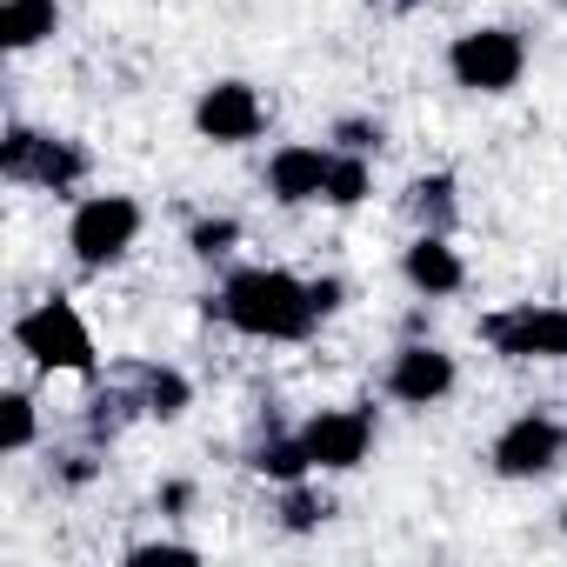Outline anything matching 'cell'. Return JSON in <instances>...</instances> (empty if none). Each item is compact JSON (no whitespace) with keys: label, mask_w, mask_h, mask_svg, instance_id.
<instances>
[{"label":"cell","mask_w":567,"mask_h":567,"mask_svg":"<svg viewBox=\"0 0 567 567\" xmlns=\"http://www.w3.org/2000/svg\"><path fill=\"white\" fill-rule=\"evenodd\" d=\"M328 147H280L274 161H267V187H274V200H288V207H301V200H321L328 194Z\"/></svg>","instance_id":"obj_12"},{"label":"cell","mask_w":567,"mask_h":567,"mask_svg":"<svg viewBox=\"0 0 567 567\" xmlns=\"http://www.w3.org/2000/svg\"><path fill=\"white\" fill-rule=\"evenodd\" d=\"M560 527H567V507H560Z\"/></svg>","instance_id":"obj_25"},{"label":"cell","mask_w":567,"mask_h":567,"mask_svg":"<svg viewBox=\"0 0 567 567\" xmlns=\"http://www.w3.org/2000/svg\"><path fill=\"white\" fill-rule=\"evenodd\" d=\"M194 127H200L214 147H240V141H254V134L267 127V107H260V94H254L247 81H214V87L200 94V107H194Z\"/></svg>","instance_id":"obj_8"},{"label":"cell","mask_w":567,"mask_h":567,"mask_svg":"<svg viewBox=\"0 0 567 567\" xmlns=\"http://www.w3.org/2000/svg\"><path fill=\"white\" fill-rule=\"evenodd\" d=\"M321 200H328V207H361V200H368V154H354V147L334 154V161H328V194H321Z\"/></svg>","instance_id":"obj_15"},{"label":"cell","mask_w":567,"mask_h":567,"mask_svg":"<svg viewBox=\"0 0 567 567\" xmlns=\"http://www.w3.org/2000/svg\"><path fill=\"white\" fill-rule=\"evenodd\" d=\"M254 467L274 474V481H301L315 461H308V447H301V434H295V441H267V447L254 454Z\"/></svg>","instance_id":"obj_17"},{"label":"cell","mask_w":567,"mask_h":567,"mask_svg":"<svg viewBox=\"0 0 567 567\" xmlns=\"http://www.w3.org/2000/svg\"><path fill=\"white\" fill-rule=\"evenodd\" d=\"M315 308H321V315L341 308V280H315Z\"/></svg>","instance_id":"obj_23"},{"label":"cell","mask_w":567,"mask_h":567,"mask_svg":"<svg viewBox=\"0 0 567 567\" xmlns=\"http://www.w3.org/2000/svg\"><path fill=\"white\" fill-rule=\"evenodd\" d=\"M134 234H141V207L127 194H94L68 220V247H74L81 267H114L134 247Z\"/></svg>","instance_id":"obj_3"},{"label":"cell","mask_w":567,"mask_h":567,"mask_svg":"<svg viewBox=\"0 0 567 567\" xmlns=\"http://www.w3.org/2000/svg\"><path fill=\"white\" fill-rule=\"evenodd\" d=\"M134 567H161V560H200L194 547H174V540H147V547H127Z\"/></svg>","instance_id":"obj_20"},{"label":"cell","mask_w":567,"mask_h":567,"mask_svg":"<svg viewBox=\"0 0 567 567\" xmlns=\"http://www.w3.org/2000/svg\"><path fill=\"white\" fill-rule=\"evenodd\" d=\"M301 447L315 467H361L368 447H374V414L368 408H334V414H315L301 427Z\"/></svg>","instance_id":"obj_9"},{"label":"cell","mask_w":567,"mask_h":567,"mask_svg":"<svg viewBox=\"0 0 567 567\" xmlns=\"http://www.w3.org/2000/svg\"><path fill=\"white\" fill-rule=\"evenodd\" d=\"M28 441H34V401L28 394H8V401H0V447L21 454Z\"/></svg>","instance_id":"obj_18"},{"label":"cell","mask_w":567,"mask_h":567,"mask_svg":"<svg viewBox=\"0 0 567 567\" xmlns=\"http://www.w3.org/2000/svg\"><path fill=\"white\" fill-rule=\"evenodd\" d=\"M141 408L161 414V421H174V414L187 408V381L167 374V368H147V374H141Z\"/></svg>","instance_id":"obj_16"},{"label":"cell","mask_w":567,"mask_h":567,"mask_svg":"<svg viewBox=\"0 0 567 567\" xmlns=\"http://www.w3.org/2000/svg\"><path fill=\"white\" fill-rule=\"evenodd\" d=\"M560 461H567V427L554 414H520L494 441V474H507V481H540Z\"/></svg>","instance_id":"obj_6"},{"label":"cell","mask_w":567,"mask_h":567,"mask_svg":"<svg viewBox=\"0 0 567 567\" xmlns=\"http://www.w3.org/2000/svg\"><path fill=\"white\" fill-rule=\"evenodd\" d=\"M447 68L474 94H507L520 81V68H527V48H520L514 28H474V34H461L447 48Z\"/></svg>","instance_id":"obj_4"},{"label":"cell","mask_w":567,"mask_h":567,"mask_svg":"<svg viewBox=\"0 0 567 567\" xmlns=\"http://www.w3.org/2000/svg\"><path fill=\"white\" fill-rule=\"evenodd\" d=\"M187 501H194V487H181V481H174V487H161V507H187Z\"/></svg>","instance_id":"obj_24"},{"label":"cell","mask_w":567,"mask_h":567,"mask_svg":"<svg viewBox=\"0 0 567 567\" xmlns=\"http://www.w3.org/2000/svg\"><path fill=\"white\" fill-rule=\"evenodd\" d=\"M447 388H454V354H441V348H427V341H408V348L394 354V368H388V394H394L401 408H434Z\"/></svg>","instance_id":"obj_10"},{"label":"cell","mask_w":567,"mask_h":567,"mask_svg":"<svg viewBox=\"0 0 567 567\" xmlns=\"http://www.w3.org/2000/svg\"><path fill=\"white\" fill-rule=\"evenodd\" d=\"M481 334L494 341L501 361H567V308H514V315H487Z\"/></svg>","instance_id":"obj_7"},{"label":"cell","mask_w":567,"mask_h":567,"mask_svg":"<svg viewBox=\"0 0 567 567\" xmlns=\"http://www.w3.org/2000/svg\"><path fill=\"white\" fill-rule=\"evenodd\" d=\"M408 214L421 220V234H447L454 227V181L447 174H421L408 187Z\"/></svg>","instance_id":"obj_14"},{"label":"cell","mask_w":567,"mask_h":567,"mask_svg":"<svg viewBox=\"0 0 567 567\" xmlns=\"http://www.w3.org/2000/svg\"><path fill=\"white\" fill-rule=\"evenodd\" d=\"M341 141H348L354 154H368V147L381 141V127H368V121H341Z\"/></svg>","instance_id":"obj_22"},{"label":"cell","mask_w":567,"mask_h":567,"mask_svg":"<svg viewBox=\"0 0 567 567\" xmlns=\"http://www.w3.org/2000/svg\"><path fill=\"white\" fill-rule=\"evenodd\" d=\"M54 28H61V8H54V0H8V8H0V48H8V54L41 48Z\"/></svg>","instance_id":"obj_13"},{"label":"cell","mask_w":567,"mask_h":567,"mask_svg":"<svg viewBox=\"0 0 567 567\" xmlns=\"http://www.w3.org/2000/svg\"><path fill=\"white\" fill-rule=\"evenodd\" d=\"M0 174H8V181H28V187L68 194V187L87 174V154H81L74 141L34 134V127H8V141H0Z\"/></svg>","instance_id":"obj_5"},{"label":"cell","mask_w":567,"mask_h":567,"mask_svg":"<svg viewBox=\"0 0 567 567\" xmlns=\"http://www.w3.org/2000/svg\"><path fill=\"white\" fill-rule=\"evenodd\" d=\"M14 348L34 361V368H61V374H94V334L87 321L74 315V301H41L14 321Z\"/></svg>","instance_id":"obj_2"},{"label":"cell","mask_w":567,"mask_h":567,"mask_svg":"<svg viewBox=\"0 0 567 567\" xmlns=\"http://www.w3.org/2000/svg\"><path fill=\"white\" fill-rule=\"evenodd\" d=\"M220 315H227V328H240L254 341H301L321 321L315 280H295L280 267H240L220 288Z\"/></svg>","instance_id":"obj_1"},{"label":"cell","mask_w":567,"mask_h":567,"mask_svg":"<svg viewBox=\"0 0 567 567\" xmlns=\"http://www.w3.org/2000/svg\"><path fill=\"white\" fill-rule=\"evenodd\" d=\"M321 514H328V507H321L315 494H301V487H288V527H295V534H308V527H315Z\"/></svg>","instance_id":"obj_21"},{"label":"cell","mask_w":567,"mask_h":567,"mask_svg":"<svg viewBox=\"0 0 567 567\" xmlns=\"http://www.w3.org/2000/svg\"><path fill=\"white\" fill-rule=\"evenodd\" d=\"M401 274H408V288L414 295H427V301H447V295H461V254L447 247V234H421L408 254H401Z\"/></svg>","instance_id":"obj_11"},{"label":"cell","mask_w":567,"mask_h":567,"mask_svg":"<svg viewBox=\"0 0 567 567\" xmlns=\"http://www.w3.org/2000/svg\"><path fill=\"white\" fill-rule=\"evenodd\" d=\"M234 234H240L234 220H194V234H187V247L214 260V254H227V247H234Z\"/></svg>","instance_id":"obj_19"}]
</instances>
